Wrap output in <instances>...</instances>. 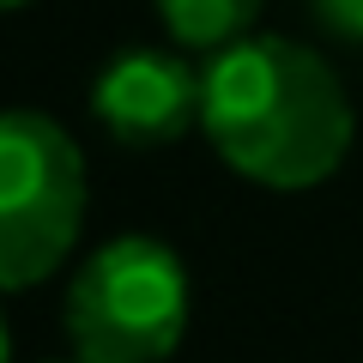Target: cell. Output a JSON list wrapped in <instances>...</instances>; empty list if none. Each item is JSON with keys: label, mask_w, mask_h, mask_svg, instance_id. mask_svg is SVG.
<instances>
[{"label": "cell", "mask_w": 363, "mask_h": 363, "mask_svg": "<svg viewBox=\"0 0 363 363\" xmlns=\"http://www.w3.org/2000/svg\"><path fill=\"white\" fill-rule=\"evenodd\" d=\"M200 133L242 182L303 194L339 176L357 116L321 49L291 37H242L206 61Z\"/></svg>", "instance_id": "obj_1"}, {"label": "cell", "mask_w": 363, "mask_h": 363, "mask_svg": "<svg viewBox=\"0 0 363 363\" xmlns=\"http://www.w3.org/2000/svg\"><path fill=\"white\" fill-rule=\"evenodd\" d=\"M67 339L79 363H164L194 321V279L164 236H109L67 285Z\"/></svg>", "instance_id": "obj_2"}, {"label": "cell", "mask_w": 363, "mask_h": 363, "mask_svg": "<svg viewBox=\"0 0 363 363\" xmlns=\"http://www.w3.org/2000/svg\"><path fill=\"white\" fill-rule=\"evenodd\" d=\"M85 152L43 109L0 116V285L30 291L73 255L85 224Z\"/></svg>", "instance_id": "obj_3"}, {"label": "cell", "mask_w": 363, "mask_h": 363, "mask_svg": "<svg viewBox=\"0 0 363 363\" xmlns=\"http://www.w3.org/2000/svg\"><path fill=\"white\" fill-rule=\"evenodd\" d=\"M206 104V67L188 61V49H121L91 79V116L128 152L176 145L200 128Z\"/></svg>", "instance_id": "obj_4"}, {"label": "cell", "mask_w": 363, "mask_h": 363, "mask_svg": "<svg viewBox=\"0 0 363 363\" xmlns=\"http://www.w3.org/2000/svg\"><path fill=\"white\" fill-rule=\"evenodd\" d=\"M267 0H157L169 43L188 55H224L230 43L255 37V18Z\"/></svg>", "instance_id": "obj_5"}, {"label": "cell", "mask_w": 363, "mask_h": 363, "mask_svg": "<svg viewBox=\"0 0 363 363\" xmlns=\"http://www.w3.org/2000/svg\"><path fill=\"white\" fill-rule=\"evenodd\" d=\"M315 18L339 43H363V0H315Z\"/></svg>", "instance_id": "obj_6"}, {"label": "cell", "mask_w": 363, "mask_h": 363, "mask_svg": "<svg viewBox=\"0 0 363 363\" xmlns=\"http://www.w3.org/2000/svg\"><path fill=\"white\" fill-rule=\"evenodd\" d=\"M0 6H6V13H25V6H30V0H0Z\"/></svg>", "instance_id": "obj_7"}, {"label": "cell", "mask_w": 363, "mask_h": 363, "mask_svg": "<svg viewBox=\"0 0 363 363\" xmlns=\"http://www.w3.org/2000/svg\"><path fill=\"white\" fill-rule=\"evenodd\" d=\"M73 363H79V357H73Z\"/></svg>", "instance_id": "obj_8"}]
</instances>
